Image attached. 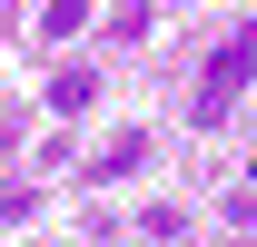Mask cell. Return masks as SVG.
Here are the masks:
<instances>
[{
    "label": "cell",
    "instance_id": "5",
    "mask_svg": "<svg viewBox=\"0 0 257 247\" xmlns=\"http://www.w3.org/2000/svg\"><path fill=\"white\" fill-rule=\"evenodd\" d=\"M247 178H257V158H247Z\"/></svg>",
    "mask_w": 257,
    "mask_h": 247
},
{
    "label": "cell",
    "instance_id": "1",
    "mask_svg": "<svg viewBox=\"0 0 257 247\" xmlns=\"http://www.w3.org/2000/svg\"><path fill=\"white\" fill-rule=\"evenodd\" d=\"M247 79H257V30H227L218 50H208V69H198V129H208V119H227Z\"/></svg>",
    "mask_w": 257,
    "mask_h": 247
},
{
    "label": "cell",
    "instance_id": "2",
    "mask_svg": "<svg viewBox=\"0 0 257 247\" xmlns=\"http://www.w3.org/2000/svg\"><path fill=\"white\" fill-rule=\"evenodd\" d=\"M89 99H99V79H89V69H60V79H50V109H60V119H79Z\"/></svg>",
    "mask_w": 257,
    "mask_h": 247
},
{
    "label": "cell",
    "instance_id": "3",
    "mask_svg": "<svg viewBox=\"0 0 257 247\" xmlns=\"http://www.w3.org/2000/svg\"><path fill=\"white\" fill-rule=\"evenodd\" d=\"M89 30V0H50V10H40V40H79Z\"/></svg>",
    "mask_w": 257,
    "mask_h": 247
},
{
    "label": "cell",
    "instance_id": "4",
    "mask_svg": "<svg viewBox=\"0 0 257 247\" xmlns=\"http://www.w3.org/2000/svg\"><path fill=\"white\" fill-rule=\"evenodd\" d=\"M139 158H149V139H139V129H119V139H109V158H99V178H128Z\"/></svg>",
    "mask_w": 257,
    "mask_h": 247
}]
</instances>
